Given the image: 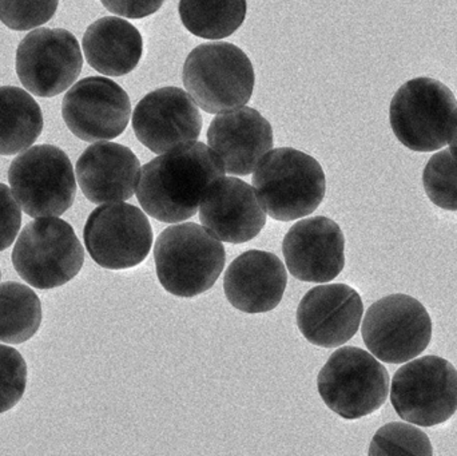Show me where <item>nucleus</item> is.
<instances>
[{
    "label": "nucleus",
    "mask_w": 457,
    "mask_h": 456,
    "mask_svg": "<svg viewBox=\"0 0 457 456\" xmlns=\"http://www.w3.org/2000/svg\"><path fill=\"white\" fill-rule=\"evenodd\" d=\"M364 305L356 289L329 284L311 289L297 308V327L312 344L337 348L359 331Z\"/></svg>",
    "instance_id": "obj_16"
},
{
    "label": "nucleus",
    "mask_w": 457,
    "mask_h": 456,
    "mask_svg": "<svg viewBox=\"0 0 457 456\" xmlns=\"http://www.w3.org/2000/svg\"><path fill=\"white\" fill-rule=\"evenodd\" d=\"M362 339L384 363L402 364L418 358L432 339V320L426 307L407 294H391L365 313Z\"/></svg>",
    "instance_id": "obj_10"
},
{
    "label": "nucleus",
    "mask_w": 457,
    "mask_h": 456,
    "mask_svg": "<svg viewBox=\"0 0 457 456\" xmlns=\"http://www.w3.org/2000/svg\"><path fill=\"white\" fill-rule=\"evenodd\" d=\"M130 115L128 93L104 77H88L75 83L62 104L67 128L86 142L117 138L128 128Z\"/></svg>",
    "instance_id": "obj_13"
},
{
    "label": "nucleus",
    "mask_w": 457,
    "mask_h": 456,
    "mask_svg": "<svg viewBox=\"0 0 457 456\" xmlns=\"http://www.w3.org/2000/svg\"><path fill=\"white\" fill-rule=\"evenodd\" d=\"M0 278H2V270H0Z\"/></svg>",
    "instance_id": "obj_32"
},
{
    "label": "nucleus",
    "mask_w": 457,
    "mask_h": 456,
    "mask_svg": "<svg viewBox=\"0 0 457 456\" xmlns=\"http://www.w3.org/2000/svg\"><path fill=\"white\" fill-rule=\"evenodd\" d=\"M450 152L453 153V157H455L457 160V122L455 130H453V137H451Z\"/></svg>",
    "instance_id": "obj_31"
},
{
    "label": "nucleus",
    "mask_w": 457,
    "mask_h": 456,
    "mask_svg": "<svg viewBox=\"0 0 457 456\" xmlns=\"http://www.w3.org/2000/svg\"><path fill=\"white\" fill-rule=\"evenodd\" d=\"M219 155L203 142L179 145L141 169L137 198L145 213L177 224L200 211L206 190L225 176Z\"/></svg>",
    "instance_id": "obj_1"
},
{
    "label": "nucleus",
    "mask_w": 457,
    "mask_h": 456,
    "mask_svg": "<svg viewBox=\"0 0 457 456\" xmlns=\"http://www.w3.org/2000/svg\"><path fill=\"white\" fill-rule=\"evenodd\" d=\"M370 455H434L427 434L415 426L389 423L373 436Z\"/></svg>",
    "instance_id": "obj_26"
},
{
    "label": "nucleus",
    "mask_w": 457,
    "mask_h": 456,
    "mask_svg": "<svg viewBox=\"0 0 457 456\" xmlns=\"http://www.w3.org/2000/svg\"><path fill=\"white\" fill-rule=\"evenodd\" d=\"M115 15L128 19H144L157 12L166 0H101Z\"/></svg>",
    "instance_id": "obj_30"
},
{
    "label": "nucleus",
    "mask_w": 457,
    "mask_h": 456,
    "mask_svg": "<svg viewBox=\"0 0 457 456\" xmlns=\"http://www.w3.org/2000/svg\"><path fill=\"white\" fill-rule=\"evenodd\" d=\"M83 55L74 34L63 29H34L16 50V74L23 87L42 98L59 95L82 71Z\"/></svg>",
    "instance_id": "obj_12"
},
{
    "label": "nucleus",
    "mask_w": 457,
    "mask_h": 456,
    "mask_svg": "<svg viewBox=\"0 0 457 456\" xmlns=\"http://www.w3.org/2000/svg\"><path fill=\"white\" fill-rule=\"evenodd\" d=\"M396 138L413 152H437L450 144L457 122L453 91L434 78L408 80L397 90L389 107Z\"/></svg>",
    "instance_id": "obj_5"
},
{
    "label": "nucleus",
    "mask_w": 457,
    "mask_h": 456,
    "mask_svg": "<svg viewBox=\"0 0 457 456\" xmlns=\"http://www.w3.org/2000/svg\"><path fill=\"white\" fill-rule=\"evenodd\" d=\"M287 284V269L276 254L247 251L228 265L224 291L236 310L255 315L278 307Z\"/></svg>",
    "instance_id": "obj_20"
},
{
    "label": "nucleus",
    "mask_w": 457,
    "mask_h": 456,
    "mask_svg": "<svg viewBox=\"0 0 457 456\" xmlns=\"http://www.w3.org/2000/svg\"><path fill=\"white\" fill-rule=\"evenodd\" d=\"M222 241L201 225H173L158 236L154 261L158 280L177 297L200 296L212 288L225 268Z\"/></svg>",
    "instance_id": "obj_3"
},
{
    "label": "nucleus",
    "mask_w": 457,
    "mask_h": 456,
    "mask_svg": "<svg viewBox=\"0 0 457 456\" xmlns=\"http://www.w3.org/2000/svg\"><path fill=\"white\" fill-rule=\"evenodd\" d=\"M21 225V206L10 187L0 182V252L12 245Z\"/></svg>",
    "instance_id": "obj_29"
},
{
    "label": "nucleus",
    "mask_w": 457,
    "mask_h": 456,
    "mask_svg": "<svg viewBox=\"0 0 457 456\" xmlns=\"http://www.w3.org/2000/svg\"><path fill=\"white\" fill-rule=\"evenodd\" d=\"M42 130L39 104L21 87H0V155L24 152L39 138Z\"/></svg>",
    "instance_id": "obj_22"
},
{
    "label": "nucleus",
    "mask_w": 457,
    "mask_h": 456,
    "mask_svg": "<svg viewBox=\"0 0 457 456\" xmlns=\"http://www.w3.org/2000/svg\"><path fill=\"white\" fill-rule=\"evenodd\" d=\"M59 0H0V21L13 31H29L54 18Z\"/></svg>",
    "instance_id": "obj_27"
},
{
    "label": "nucleus",
    "mask_w": 457,
    "mask_h": 456,
    "mask_svg": "<svg viewBox=\"0 0 457 456\" xmlns=\"http://www.w3.org/2000/svg\"><path fill=\"white\" fill-rule=\"evenodd\" d=\"M389 387L386 367L357 347L333 352L317 377V390L328 409L346 420L361 419L381 409Z\"/></svg>",
    "instance_id": "obj_6"
},
{
    "label": "nucleus",
    "mask_w": 457,
    "mask_h": 456,
    "mask_svg": "<svg viewBox=\"0 0 457 456\" xmlns=\"http://www.w3.org/2000/svg\"><path fill=\"white\" fill-rule=\"evenodd\" d=\"M198 211L203 227L222 243H247L266 225V211L254 187L234 177L224 176L214 181Z\"/></svg>",
    "instance_id": "obj_17"
},
{
    "label": "nucleus",
    "mask_w": 457,
    "mask_h": 456,
    "mask_svg": "<svg viewBox=\"0 0 457 456\" xmlns=\"http://www.w3.org/2000/svg\"><path fill=\"white\" fill-rule=\"evenodd\" d=\"M91 259L104 269L138 267L149 256L153 229L145 211L126 203H102L83 230Z\"/></svg>",
    "instance_id": "obj_11"
},
{
    "label": "nucleus",
    "mask_w": 457,
    "mask_h": 456,
    "mask_svg": "<svg viewBox=\"0 0 457 456\" xmlns=\"http://www.w3.org/2000/svg\"><path fill=\"white\" fill-rule=\"evenodd\" d=\"M423 184L435 205L457 211V160L450 150L432 155L424 169Z\"/></svg>",
    "instance_id": "obj_25"
},
{
    "label": "nucleus",
    "mask_w": 457,
    "mask_h": 456,
    "mask_svg": "<svg viewBox=\"0 0 457 456\" xmlns=\"http://www.w3.org/2000/svg\"><path fill=\"white\" fill-rule=\"evenodd\" d=\"M179 18L187 31L204 39L233 35L246 19V0H179Z\"/></svg>",
    "instance_id": "obj_23"
},
{
    "label": "nucleus",
    "mask_w": 457,
    "mask_h": 456,
    "mask_svg": "<svg viewBox=\"0 0 457 456\" xmlns=\"http://www.w3.org/2000/svg\"><path fill=\"white\" fill-rule=\"evenodd\" d=\"M263 211L276 221H295L313 213L324 200L327 178L319 161L292 147L270 150L253 174Z\"/></svg>",
    "instance_id": "obj_2"
},
{
    "label": "nucleus",
    "mask_w": 457,
    "mask_h": 456,
    "mask_svg": "<svg viewBox=\"0 0 457 456\" xmlns=\"http://www.w3.org/2000/svg\"><path fill=\"white\" fill-rule=\"evenodd\" d=\"M282 253L293 278L305 283H329L345 267V237L333 220L311 217L290 228Z\"/></svg>",
    "instance_id": "obj_15"
},
{
    "label": "nucleus",
    "mask_w": 457,
    "mask_h": 456,
    "mask_svg": "<svg viewBox=\"0 0 457 456\" xmlns=\"http://www.w3.org/2000/svg\"><path fill=\"white\" fill-rule=\"evenodd\" d=\"M27 386V364L23 356L0 344V414L10 411L23 398Z\"/></svg>",
    "instance_id": "obj_28"
},
{
    "label": "nucleus",
    "mask_w": 457,
    "mask_h": 456,
    "mask_svg": "<svg viewBox=\"0 0 457 456\" xmlns=\"http://www.w3.org/2000/svg\"><path fill=\"white\" fill-rule=\"evenodd\" d=\"M391 401L402 419L421 427L447 422L457 411V371L439 356H424L395 374Z\"/></svg>",
    "instance_id": "obj_9"
},
{
    "label": "nucleus",
    "mask_w": 457,
    "mask_h": 456,
    "mask_svg": "<svg viewBox=\"0 0 457 456\" xmlns=\"http://www.w3.org/2000/svg\"><path fill=\"white\" fill-rule=\"evenodd\" d=\"M209 147L219 155L231 176H249L266 153L273 149V129L268 120L252 107L221 112L212 120Z\"/></svg>",
    "instance_id": "obj_18"
},
{
    "label": "nucleus",
    "mask_w": 457,
    "mask_h": 456,
    "mask_svg": "<svg viewBox=\"0 0 457 456\" xmlns=\"http://www.w3.org/2000/svg\"><path fill=\"white\" fill-rule=\"evenodd\" d=\"M82 46L87 63L107 77L130 74L144 55L141 32L117 16H104L90 24Z\"/></svg>",
    "instance_id": "obj_21"
},
{
    "label": "nucleus",
    "mask_w": 457,
    "mask_h": 456,
    "mask_svg": "<svg viewBox=\"0 0 457 456\" xmlns=\"http://www.w3.org/2000/svg\"><path fill=\"white\" fill-rule=\"evenodd\" d=\"M182 80L200 109L221 114L250 101L255 74L249 56L241 48L213 42L198 46L187 55Z\"/></svg>",
    "instance_id": "obj_4"
},
{
    "label": "nucleus",
    "mask_w": 457,
    "mask_h": 456,
    "mask_svg": "<svg viewBox=\"0 0 457 456\" xmlns=\"http://www.w3.org/2000/svg\"><path fill=\"white\" fill-rule=\"evenodd\" d=\"M85 249L71 225L58 217H39L19 236L12 251L18 275L37 289L71 281L82 269Z\"/></svg>",
    "instance_id": "obj_7"
},
{
    "label": "nucleus",
    "mask_w": 457,
    "mask_h": 456,
    "mask_svg": "<svg viewBox=\"0 0 457 456\" xmlns=\"http://www.w3.org/2000/svg\"><path fill=\"white\" fill-rule=\"evenodd\" d=\"M42 316L39 297L29 286L15 281L0 284V342L21 344L31 339Z\"/></svg>",
    "instance_id": "obj_24"
},
{
    "label": "nucleus",
    "mask_w": 457,
    "mask_h": 456,
    "mask_svg": "<svg viewBox=\"0 0 457 456\" xmlns=\"http://www.w3.org/2000/svg\"><path fill=\"white\" fill-rule=\"evenodd\" d=\"M137 138L155 154L198 141L203 115L195 99L182 88L161 87L145 95L133 112Z\"/></svg>",
    "instance_id": "obj_14"
},
{
    "label": "nucleus",
    "mask_w": 457,
    "mask_h": 456,
    "mask_svg": "<svg viewBox=\"0 0 457 456\" xmlns=\"http://www.w3.org/2000/svg\"><path fill=\"white\" fill-rule=\"evenodd\" d=\"M11 192L27 216L59 217L77 195L74 168L66 153L37 145L19 154L8 170Z\"/></svg>",
    "instance_id": "obj_8"
},
{
    "label": "nucleus",
    "mask_w": 457,
    "mask_h": 456,
    "mask_svg": "<svg viewBox=\"0 0 457 456\" xmlns=\"http://www.w3.org/2000/svg\"><path fill=\"white\" fill-rule=\"evenodd\" d=\"M141 162L133 150L115 142L91 145L77 162V179L90 203H123L138 187Z\"/></svg>",
    "instance_id": "obj_19"
}]
</instances>
